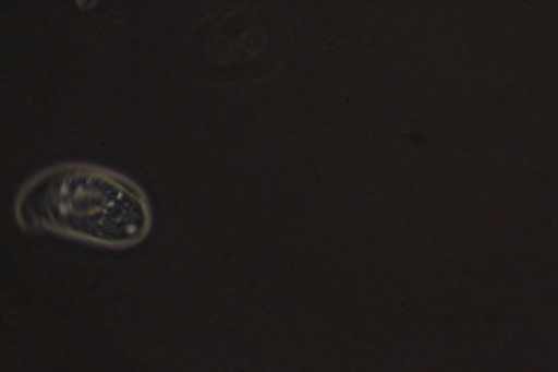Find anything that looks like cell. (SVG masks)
<instances>
[{
    "label": "cell",
    "mask_w": 558,
    "mask_h": 372,
    "mask_svg": "<svg viewBox=\"0 0 558 372\" xmlns=\"http://www.w3.org/2000/svg\"><path fill=\"white\" fill-rule=\"evenodd\" d=\"M16 219L26 230L100 247H131L151 230L143 189L124 175L92 164H59L31 177L16 196Z\"/></svg>",
    "instance_id": "6da1fadb"
}]
</instances>
